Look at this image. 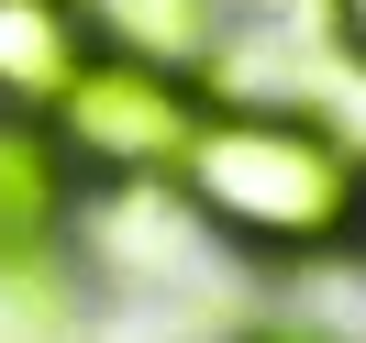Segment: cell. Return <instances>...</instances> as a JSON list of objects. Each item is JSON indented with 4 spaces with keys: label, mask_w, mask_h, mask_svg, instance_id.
Returning <instances> with one entry per match:
<instances>
[{
    "label": "cell",
    "mask_w": 366,
    "mask_h": 343,
    "mask_svg": "<svg viewBox=\"0 0 366 343\" xmlns=\"http://www.w3.org/2000/svg\"><path fill=\"white\" fill-rule=\"evenodd\" d=\"M244 343H322V332H289V321H277V332H244Z\"/></svg>",
    "instance_id": "cell-7"
},
{
    "label": "cell",
    "mask_w": 366,
    "mask_h": 343,
    "mask_svg": "<svg viewBox=\"0 0 366 343\" xmlns=\"http://www.w3.org/2000/svg\"><path fill=\"white\" fill-rule=\"evenodd\" d=\"M178 200L200 210L222 244L300 266V255L355 244V200H366V155L333 133L322 111H277V100H211L200 133L178 155Z\"/></svg>",
    "instance_id": "cell-1"
},
{
    "label": "cell",
    "mask_w": 366,
    "mask_h": 343,
    "mask_svg": "<svg viewBox=\"0 0 366 343\" xmlns=\"http://www.w3.org/2000/svg\"><path fill=\"white\" fill-rule=\"evenodd\" d=\"M78 200H89V178L56 144V122L0 111V288L56 277V255L78 244Z\"/></svg>",
    "instance_id": "cell-3"
},
{
    "label": "cell",
    "mask_w": 366,
    "mask_h": 343,
    "mask_svg": "<svg viewBox=\"0 0 366 343\" xmlns=\"http://www.w3.org/2000/svg\"><path fill=\"white\" fill-rule=\"evenodd\" d=\"M78 11H89L100 56H134V67H167V78H200L222 56V0H78Z\"/></svg>",
    "instance_id": "cell-5"
},
{
    "label": "cell",
    "mask_w": 366,
    "mask_h": 343,
    "mask_svg": "<svg viewBox=\"0 0 366 343\" xmlns=\"http://www.w3.org/2000/svg\"><path fill=\"white\" fill-rule=\"evenodd\" d=\"M333 34H344V56L366 67V0H333Z\"/></svg>",
    "instance_id": "cell-6"
},
{
    "label": "cell",
    "mask_w": 366,
    "mask_h": 343,
    "mask_svg": "<svg viewBox=\"0 0 366 343\" xmlns=\"http://www.w3.org/2000/svg\"><path fill=\"white\" fill-rule=\"evenodd\" d=\"M355 255H366V200H355Z\"/></svg>",
    "instance_id": "cell-8"
},
{
    "label": "cell",
    "mask_w": 366,
    "mask_h": 343,
    "mask_svg": "<svg viewBox=\"0 0 366 343\" xmlns=\"http://www.w3.org/2000/svg\"><path fill=\"white\" fill-rule=\"evenodd\" d=\"M200 78H167V67H134V56H89L78 89L56 100V144L78 155V178H112V188H178V155L200 133Z\"/></svg>",
    "instance_id": "cell-2"
},
{
    "label": "cell",
    "mask_w": 366,
    "mask_h": 343,
    "mask_svg": "<svg viewBox=\"0 0 366 343\" xmlns=\"http://www.w3.org/2000/svg\"><path fill=\"white\" fill-rule=\"evenodd\" d=\"M89 11L78 0H0V111H34L45 122L56 100L78 89V67H89Z\"/></svg>",
    "instance_id": "cell-4"
}]
</instances>
